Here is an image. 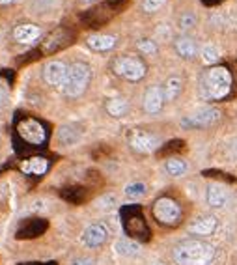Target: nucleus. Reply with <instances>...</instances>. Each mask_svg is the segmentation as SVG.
<instances>
[{
    "label": "nucleus",
    "instance_id": "obj_5",
    "mask_svg": "<svg viewBox=\"0 0 237 265\" xmlns=\"http://www.w3.org/2000/svg\"><path fill=\"white\" fill-rule=\"evenodd\" d=\"M114 73L127 81H140L146 75V63L137 56H120L114 62Z\"/></svg>",
    "mask_w": 237,
    "mask_h": 265
},
{
    "label": "nucleus",
    "instance_id": "obj_3",
    "mask_svg": "<svg viewBox=\"0 0 237 265\" xmlns=\"http://www.w3.org/2000/svg\"><path fill=\"white\" fill-rule=\"evenodd\" d=\"M90 77H92V71H90V68H88L86 63L82 62L71 63V65H67V77H65L62 90H64V93L67 97H79L86 90Z\"/></svg>",
    "mask_w": 237,
    "mask_h": 265
},
{
    "label": "nucleus",
    "instance_id": "obj_12",
    "mask_svg": "<svg viewBox=\"0 0 237 265\" xmlns=\"http://www.w3.org/2000/svg\"><path fill=\"white\" fill-rule=\"evenodd\" d=\"M40 36H41V30L38 28L36 24H30V23L17 24V26L13 28V40L23 43V45H30V43L38 41Z\"/></svg>",
    "mask_w": 237,
    "mask_h": 265
},
{
    "label": "nucleus",
    "instance_id": "obj_6",
    "mask_svg": "<svg viewBox=\"0 0 237 265\" xmlns=\"http://www.w3.org/2000/svg\"><path fill=\"white\" fill-rule=\"evenodd\" d=\"M153 217L161 224H176L181 219V208L172 198H159L153 204Z\"/></svg>",
    "mask_w": 237,
    "mask_h": 265
},
{
    "label": "nucleus",
    "instance_id": "obj_17",
    "mask_svg": "<svg viewBox=\"0 0 237 265\" xmlns=\"http://www.w3.org/2000/svg\"><path fill=\"white\" fill-rule=\"evenodd\" d=\"M88 45L92 47L93 51H110L116 45V38L107 34H95L88 38Z\"/></svg>",
    "mask_w": 237,
    "mask_h": 265
},
{
    "label": "nucleus",
    "instance_id": "obj_30",
    "mask_svg": "<svg viewBox=\"0 0 237 265\" xmlns=\"http://www.w3.org/2000/svg\"><path fill=\"white\" fill-rule=\"evenodd\" d=\"M70 265H92V259L88 258H79V259H73Z\"/></svg>",
    "mask_w": 237,
    "mask_h": 265
},
{
    "label": "nucleus",
    "instance_id": "obj_11",
    "mask_svg": "<svg viewBox=\"0 0 237 265\" xmlns=\"http://www.w3.org/2000/svg\"><path fill=\"white\" fill-rule=\"evenodd\" d=\"M107 237H109V230L105 228V224H92L84 230L82 241H84L86 247L95 248V247H101V245L107 241Z\"/></svg>",
    "mask_w": 237,
    "mask_h": 265
},
{
    "label": "nucleus",
    "instance_id": "obj_19",
    "mask_svg": "<svg viewBox=\"0 0 237 265\" xmlns=\"http://www.w3.org/2000/svg\"><path fill=\"white\" fill-rule=\"evenodd\" d=\"M176 51L183 58H192L196 54V43L191 38H180L176 40Z\"/></svg>",
    "mask_w": 237,
    "mask_h": 265
},
{
    "label": "nucleus",
    "instance_id": "obj_18",
    "mask_svg": "<svg viewBox=\"0 0 237 265\" xmlns=\"http://www.w3.org/2000/svg\"><path fill=\"white\" fill-rule=\"evenodd\" d=\"M67 41V34H65V30H56V32H52L49 38L45 40V43H43V49H45L47 52H52V51H58L60 47H64Z\"/></svg>",
    "mask_w": 237,
    "mask_h": 265
},
{
    "label": "nucleus",
    "instance_id": "obj_28",
    "mask_svg": "<svg viewBox=\"0 0 237 265\" xmlns=\"http://www.w3.org/2000/svg\"><path fill=\"white\" fill-rule=\"evenodd\" d=\"M196 24V15H192V13H183L180 17V28L181 30H189L192 28Z\"/></svg>",
    "mask_w": 237,
    "mask_h": 265
},
{
    "label": "nucleus",
    "instance_id": "obj_23",
    "mask_svg": "<svg viewBox=\"0 0 237 265\" xmlns=\"http://www.w3.org/2000/svg\"><path fill=\"white\" fill-rule=\"evenodd\" d=\"M187 162L183 161V159H168L166 161V172L170 174V176H183V174L187 172Z\"/></svg>",
    "mask_w": 237,
    "mask_h": 265
},
{
    "label": "nucleus",
    "instance_id": "obj_15",
    "mask_svg": "<svg viewBox=\"0 0 237 265\" xmlns=\"http://www.w3.org/2000/svg\"><path fill=\"white\" fill-rule=\"evenodd\" d=\"M217 228V219L215 217H204V219L196 220L189 226V231L191 234H196V236H211Z\"/></svg>",
    "mask_w": 237,
    "mask_h": 265
},
{
    "label": "nucleus",
    "instance_id": "obj_7",
    "mask_svg": "<svg viewBox=\"0 0 237 265\" xmlns=\"http://www.w3.org/2000/svg\"><path fill=\"white\" fill-rule=\"evenodd\" d=\"M43 77H45L47 84L62 88L65 82V77H67V65L64 62H58V60L49 62L43 70Z\"/></svg>",
    "mask_w": 237,
    "mask_h": 265
},
{
    "label": "nucleus",
    "instance_id": "obj_32",
    "mask_svg": "<svg viewBox=\"0 0 237 265\" xmlns=\"http://www.w3.org/2000/svg\"><path fill=\"white\" fill-rule=\"evenodd\" d=\"M86 2H88V0H86Z\"/></svg>",
    "mask_w": 237,
    "mask_h": 265
},
{
    "label": "nucleus",
    "instance_id": "obj_10",
    "mask_svg": "<svg viewBox=\"0 0 237 265\" xmlns=\"http://www.w3.org/2000/svg\"><path fill=\"white\" fill-rule=\"evenodd\" d=\"M166 97H164V88L151 86L144 95V110L148 114H157L162 109Z\"/></svg>",
    "mask_w": 237,
    "mask_h": 265
},
{
    "label": "nucleus",
    "instance_id": "obj_2",
    "mask_svg": "<svg viewBox=\"0 0 237 265\" xmlns=\"http://www.w3.org/2000/svg\"><path fill=\"white\" fill-rule=\"evenodd\" d=\"M215 256V248L204 241H183L174 248V259L180 265H208Z\"/></svg>",
    "mask_w": 237,
    "mask_h": 265
},
{
    "label": "nucleus",
    "instance_id": "obj_31",
    "mask_svg": "<svg viewBox=\"0 0 237 265\" xmlns=\"http://www.w3.org/2000/svg\"><path fill=\"white\" fill-rule=\"evenodd\" d=\"M10 2H13V0H0V4H10Z\"/></svg>",
    "mask_w": 237,
    "mask_h": 265
},
{
    "label": "nucleus",
    "instance_id": "obj_20",
    "mask_svg": "<svg viewBox=\"0 0 237 265\" xmlns=\"http://www.w3.org/2000/svg\"><path fill=\"white\" fill-rule=\"evenodd\" d=\"M127 109H129V103L123 97H112L109 103H107V112H109L110 116H114V118L123 116L127 112Z\"/></svg>",
    "mask_w": 237,
    "mask_h": 265
},
{
    "label": "nucleus",
    "instance_id": "obj_24",
    "mask_svg": "<svg viewBox=\"0 0 237 265\" xmlns=\"http://www.w3.org/2000/svg\"><path fill=\"white\" fill-rule=\"evenodd\" d=\"M77 140H79V131L75 127H62L60 129V142L62 144H75Z\"/></svg>",
    "mask_w": 237,
    "mask_h": 265
},
{
    "label": "nucleus",
    "instance_id": "obj_25",
    "mask_svg": "<svg viewBox=\"0 0 237 265\" xmlns=\"http://www.w3.org/2000/svg\"><path fill=\"white\" fill-rule=\"evenodd\" d=\"M146 185L140 183V181H137V183H129L127 187H125V196L127 198H133V200H139V198H142V196L146 194Z\"/></svg>",
    "mask_w": 237,
    "mask_h": 265
},
{
    "label": "nucleus",
    "instance_id": "obj_9",
    "mask_svg": "<svg viewBox=\"0 0 237 265\" xmlns=\"http://www.w3.org/2000/svg\"><path fill=\"white\" fill-rule=\"evenodd\" d=\"M220 118V110L219 109H211V107H206V109H198L196 112H192L187 120H183L185 125H194V127H202L209 125Z\"/></svg>",
    "mask_w": 237,
    "mask_h": 265
},
{
    "label": "nucleus",
    "instance_id": "obj_8",
    "mask_svg": "<svg viewBox=\"0 0 237 265\" xmlns=\"http://www.w3.org/2000/svg\"><path fill=\"white\" fill-rule=\"evenodd\" d=\"M123 224H125V230H127L131 236L146 237V234H148V226H146L144 222V217H142L140 211H137V209H125Z\"/></svg>",
    "mask_w": 237,
    "mask_h": 265
},
{
    "label": "nucleus",
    "instance_id": "obj_16",
    "mask_svg": "<svg viewBox=\"0 0 237 265\" xmlns=\"http://www.w3.org/2000/svg\"><path fill=\"white\" fill-rule=\"evenodd\" d=\"M228 200V194H226V190L222 185H209L208 187V204L211 208H222Z\"/></svg>",
    "mask_w": 237,
    "mask_h": 265
},
{
    "label": "nucleus",
    "instance_id": "obj_1",
    "mask_svg": "<svg viewBox=\"0 0 237 265\" xmlns=\"http://www.w3.org/2000/svg\"><path fill=\"white\" fill-rule=\"evenodd\" d=\"M231 90V75L230 71L222 68V65H217V68H211L202 75L200 79V92L206 99H224Z\"/></svg>",
    "mask_w": 237,
    "mask_h": 265
},
{
    "label": "nucleus",
    "instance_id": "obj_29",
    "mask_svg": "<svg viewBox=\"0 0 237 265\" xmlns=\"http://www.w3.org/2000/svg\"><path fill=\"white\" fill-rule=\"evenodd\" d=\"M162 4H164V0H144V12H157Z\"/></svg>",
    "mask_w": 237,
    "mask_h": 265
},
{
    "label": "nucleus",
    "instance_id": "obj_26",
    "mask_svg": "<svg viewBox=\"0 0 237 265\" xmlns=\"http://www.w3.org/2000/svg\"><path fill=\"white\" fill-rule=\"evenodd\" d=\"M202 56H204V62L213 63V62H217V60H219L220 54H219V51H217V47L206 45V47H204V51H202Z\"/></svg>",
    "mask_w": 237,
    "mask_h": 265
},
{
    "label": "nucleus",
    "instance_id": "obj_21",
    "mask_svg": "<svg viewBox=\"0 0 237 265\" xmlns=\"http://www.w3.org/2000/svg\"><path fill=\"white\" fill-rule=\"evenodd\" d=\"M181 79H178V77H172V79H168L166 84H164V97H166V101H174V99L178 97L181 93Z\"/></svg>",
    "mask_w": 237,
    "mask_h": 265
},
{
    "label": "nucleus",
    "instance_id": "obj_13",
    "mask_svg": "<svg viewBox=\"0 0 237 265\" xmlns=\"http://www.w3.org/2000/svg\"><path fill=\"white\" fill-rule=\"evenodd\" d=\"M131 146L140 153H150L159 146V139L150 132H134L131 137Z\"/></svg>",
    "mask_w": 237,
    "mask_h": 265
},
{
    "label": "nucleus",
    "instance_id": "obj_4",
    "mask_svg": "<svg viewBox=\"0 0 237 265\" xmlns=\"http://www.w3.org/2000/svg\"><path fill=\"white\" fill-rule=\"evenodd\" d=\"M17 132L19 137L23 139V142H26L28 146H34V148L45 146L47 139H49L47 127L36 118H24V120L19 121Z\"/></svg>",
    "mask_w": 237,
    "mask_h": 265
},
{
    "label": "nucleus",
    "instance_id": "obj_14",
    "mask_svg": "<svg viewBox=\"0 0 237 265\" xmlns=\"http://www.w3.org/2000/svg\"><path fill=\"white\" fill-rule=\"evenodd\" d=\"M21 170L28 176H43L49 170V161L45 157H30L21 162Z\"/></svg>",
    "mask_w": 237,
    "mask_h": 265
},
{
    "label": "nucleus",
    "instance_id": "obj_22",
    "mask_svg": "<svg viewBox=\"0 0 237 265\" xmlns=\"http://www.w3.org/2000/svg\"><path fill=\"white\" fill-rule=\"evenodd\" d=\"M140 250V247L134 241H129V239H120L116 243V252L122 254V256H137Z\"/></svg>",
    "mask_w": 237,
    "mask_h": 265
},
{
    "label": "nucleus",
    "instance_id": "obj_27",
    "mask_svg": "<svg viewBox=\"0 0 237 265\" xmlns=\"http://www.w3.org/2000/svg\"><path fill=\"white\" fill-rule=\"evenodd\" d=\"M137 47H139V51L144 52V54H155L157 52L155 41H151V40H140L139 43H137Z\"/></svg>",
    "mask_w": 237,
    "mask_h": 265
}]
</instances>
